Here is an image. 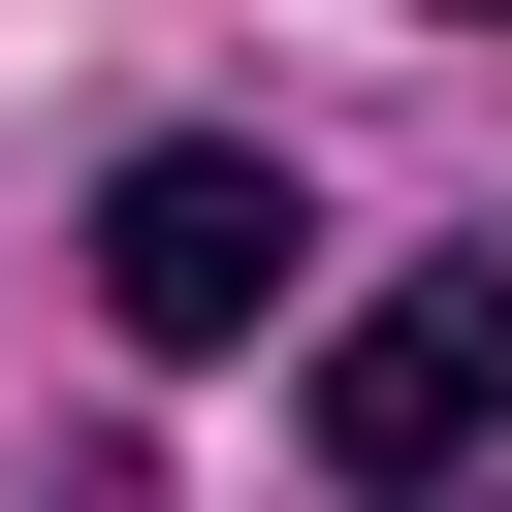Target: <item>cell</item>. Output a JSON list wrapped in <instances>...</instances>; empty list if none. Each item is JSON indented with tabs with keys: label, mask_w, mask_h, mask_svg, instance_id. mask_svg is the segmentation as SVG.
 Wrapping results in <instances>:
<instances>
[{
	"label": "cell",
	"mask_w": 512,
	"mask_h": 512,
	"mask_svg": "<svg viewBox=\"0 0 512 512\" xmlns=\"http://www.w3.org/2000/svg\"><path fill=\"white\" fill-rule=\"evenodd\" d=\"M448 448H512V256L320 320V480H448Z\"/></svg>",
	"instance_id": "7a4b0ae2"
},
{
	"label": "cell",
	"mask_w": 512,
	"mask_h": 512,
	"mask_svg": "<svg viewBox=\"0 0 512 512\" xmlns=\"http://www.w3.org/2000/svg\"><path fill=\"white\" fill-rule=\"evenodd\" d=\"M288 160H224V128H160L128 192H96V288H128V352H224V320H288Z\"/></svg>",
	"instance_id": "6da1fadb"
},
{
	"label": "cell",
	"mask_w": 512,
	"mask_h": 512,
	"mask_svg": "<svg viewBox=\"0 0 512 512\" xmlns=\"http://www.w3.org/2000/svg\"><path fill=\"white\" fill-rule=\"evenodd\" d=\"M448 32H512V0H448Z\"/></svg>",
	"instance_id": "3957f363"
}]
</instances>
